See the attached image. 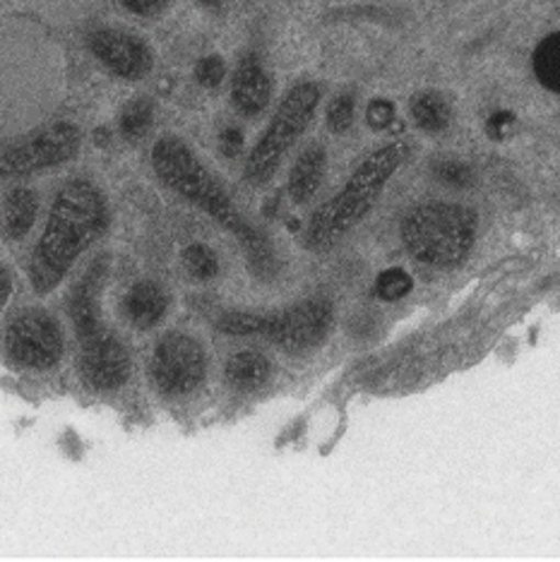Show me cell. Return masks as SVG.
<instances>
[{"mask_svg":"<svg viewBox=\"0 0 560 562\" xmlns=\"http://www.w3.org/2000/svg\"><path fill=\"white\" fill-rule=\"evenodd\" d=\"M107 200L97 186L89 181L63 186L32 255L30 277L34 291H54L66 279L75 260L107 232Z\"/></svg>","mask_w":560,"mask_h":562,"instance_id":"1","label":"cell"},{"mask_svg":"<svg viewBox=\"0 0 560 562\" xmlns=\"http://www.w3.org/2000/svg\"><path fill=\"white\" fill-rule=\"evenodd\" d=\"M152 166H155L164 186H169L173 193L208 212L214 222H220L226 232H232L240 240L258 274L272 272L275 255L270 243L240 216L232 198L224 193V188L214 181L212 173L198 161L186 143L178 137L159 139L155 151H152Z\"/></svg>","mask_w":560,"mask_h":562,"instance_id":"2","label":"cell"},{"mask_svg":"<svg viewBox=\"0 0 560 562\" xmlns=\"http://www.w3.org/2000/svg\"><path fill=\"white\" fill-rule=\"evenodd\" d=\"M404 155V143H390L378 147L371 157H366L359 169L351 173L347 186L313 214L309 234H305L309 248L325 250L333 248L339 238H345L371 212Z\"/></svg>","mask_w":560,"mask_h":562,"instance_id":"3","label":"cell"},{"mask_svg":"<svg viewBox=\"0 0 560 562\" xmlns=\"http://www.w3.org/2000/svg\"><path fill=\"white\" fill-rule=\"evenodd\" d=\"M404 248L430 267L462 262L477 240V216L452 202L418 204L402 222Z\"/></svg>","mask_w":560,"mask_h":562,"instance_id":"4","label":"cell"},{"mask_svg":"<svg viewBox=\"0 0 560 562\" xmlns=\"http://www.w3.org/2000/svg\"><path fill=\"white\" fill-rule=\"evenodd\" d=\"M329 325L333 308L321 299H309L277 313H226L216 329L232 337H265L284 351H305L327 335Z\"/></svg>","mask_w":560,"mask_h":562,"instance_id":"5","label":"cell"},{"mask_svg":"<svg viewBox=\"0 0 560 562\" xmlns=\"http://www.w3.org/2000/svg\"><path fill=\"white\" fill-rule=\"evenodd\" d=\"M321 101V89L311 82L296 85L279 104L275 119L267 125L260 143L253 147L248 164H246V178L250 183H265L270 181L279 164L284 161L287 151L294 147L301 133L313 121V113Z\"/></svg>","mask_w":560,"mask_h":562,"instance_id":"6","label":"cell"},{"mask_svg":"<svg viewBox=\"0 0 560 562\" xmlns=\"http://www.w3.org/2000/svg\"><path fill=\"white\" fill-rule=\"evenodd\" d=\"M80 149V133L70 123H56L18 143L0 147V178H15L51 169L72 159Z\"/></svg>","mask_w":560,"mask_h":562,"instance_id":"7","label":"cell"},{"mask_svg":"<svg viewBox=\"0 0 560 562\" xmlns=\"http://www.w3.org/2000/svg\"><path fill=\"white\" fill-rule=\"evenodd\" d=\"M149 373L155 385L169 397L195 392L208 373V359L200 341L186 335L164 337L152 353Z\"/></svg>","mask_w":560,"mask_h":562,"instance_id":"8","label":"cell"},{"mask_svg":"<svg viewBox=\"0 0 560 562\" xmlns=\"http://www.w3.org/2000/svg\"><path fill=\"white\" fill-rule=\"evenodd\" d=\"M5 349L12 361L22 368H54L63 356V331L44 311H24L5 331Z\"/></svg>","mask_w":560,"mask_h":562,"instance_id":"9","label":"cell"},{"mask_svg":"<svg viewBox=\"0 0 560 562\" xmlns=\"http://www.w3.org/2000/svg\"><path fill=\"white\" fill-rule=\"evenodd\" d=\"M82 375L94 390H119L131 375V356L107 327L80 337Z\"/></svg>","mask_w":560,"mask_h":562,"instance_id":"10","label":"cell"},{"mask_svg":"<svg viewBox=\"0 0 560 562\" xmlns=\"http://www.w3.org/2000/svg\"><path fill=\"white\" fill-rule=\"evenodd\" d=\"M92 54L104 63V66L121 75L125 80H139L145 78L152 68V54L149 48L135 40L131 34H123L116 30H99L89 40Z\"/></svg>","mask_w":560,"mask_h":562,"instance_id":"11","label":"cell"},{"mask_svg":"<svg viewBox=\"0 0 560 562\" xmlns=\"http://www.w3.org/2000/svg\"><path fill=\"white\" fill-rule=\"evenodd\" d=\"M232 89H234L232 97H234L236 109L244 113V116H258V113L267 106V101H270L272 85L260 63L256 58H246L240 60V66L234 75Z\"/></svg>","mask_w":560,"mask_h":562,"instance_id":"12","label":"cell"},{"mask_svg":"<svg viewBox=\"0 0 560 562\" xmlns=\"http://www.w3.org/2000/svg\"><path fill=\"white\" fill-rule=\"evenodd\" d=\"M169 299L167 293L155 281H137V284L125 296V315H128L131 325L139 329L155 327L164 313H167Z\"/></svg>","mask_w":560,"mask_h":562,"instance_id":"13","label":"cell"},{"mask_svg":"<svg viewBox=\"0 0 560 562\" xmlns=\"http://www.w3.org/2000/svg\"><path fill=\"white\" fill-rule=\"evenodd\" d=\"M327 166V155L323 147H309L296 159L294 169L289 173V195L294 202H309L315 190L321 188Z\"/></svg>","mask_w":560,"mask_h":562,"instance_id":"14","label":"cell"},{"mask_svg":"<svg viewBox=\"0 0 560 562\" xmlns=\"http://www.w3.org/2000/svg\"><path fill=\"white\" fill-rule=\"evenodd\" d=\"M270 378V361L260 351H238L226 363L228 385L240 392L262 387Z\"/></svg>","mask_w":560,"mask_h":562,"instance_id":"15","label":"cell"},{"mask_svg":"<svg viewBox=\"0 0 560 562\" xmlns=\"http://www.w3.org/2000/svg\"><path fill=\"white\" fill-rule=\"evenodd\" d=\"M36 195L27 188H15L10 190L3 202V214H5V232L10 238H22L30 232L36 220Z\"/></svg>","mask_w":560,"mask_h":562,"instance_id":"16","label":"cell"},{"mask_svg":"<svg viewBox=\"0 0 560 562\" xmlns=\"http://www.w3.org/2000/svg\"><path fill=\"white\" fill-rule=\"evenodd\" d=\"M412 119L426 133H440L450 125L452 111L448 99L438 92H418L412 99Z\"/></svg>","mask_w":560,"mask_h":562,"instance_id":"17","label":"cell"},{"mask_svg":"<svg viewBox=\"0 0 560 562\" xmlns=\"http://www.w3.org/2000/svg\"><path fill=\"white\" fill-rule=\"evenodd\" d=\"M534 68H537L539 80L553 89V92H560V34H553L546 40L539 50L537 58H534Z\"/></svg>","mask_w":560,"mask_h":562,"instance_id":"18","label":"cell"},{"mask_svg":"<svg viewBox=\"0 0 560 562\" xmlns=\"http://www.w3.org/2000/svg\"><path fill=\"white\" fill-rule=\"evenodd\" d=\"M152 111H155L152 109V101H147V99L133 101V104L125 109L121 116V133L128 139L145 137L152 127V119H155V113Z\"/></svg>","mask_w":560,"mask_h":562,"instance_id":"19","label":"cell"},{"mask_svg":"<svg viewBox=\"0 0 560 562\" xmlns=\"http://www.w3.org/2000/svg\"><path fill=\"white\" fill-rule=\"evenodd\" d=\"M412 286H414L412 277L406 274L404 270H400V267H392V270L380 272V277L376 281V293L383 301L392 303V301L404 299L406 293L412 291Z\"/></svg>","mask_w":560,"mask_h":562,"instance_id":"20","label":"cell"},{"mask_svg":"<svg viewBox=\"0 0 560 562\" xmlns=\"http://www.w3.org/2000/svg\"><path fill=\"white\" fill-rule=\"evenodd\" d=\"M183 265L190 274L202 281L212 279L216 270H220V265H216V255L208 246H202V243H195V246L186 248Z\"/></svg>","mask_w":560,"mask_h":562,"instance_id":"21","label":"cell"},{"mask_svg":"<svg viewBox=\"0 0 560 562\" xmlns=\"http://www.w3.org/2000/svg\"><path fill=\"white\" fill-rule=\"evenodd\" d=\"M354 123V99L349 94H337L327 109L329 131L341 135L347 133Z\"/></svg>","mask_w":560,"mask_h":562,"instance_id":"22","label":"cell"},{"mask_svg":"<svg viewBox=\"0 0 560 562\" xmlns=\"http://www.w3.org/2000/svg\"><path fill=\"white\" fill-rule=\"evenodd\" d=\"M224 72H226V66L220 56L200 58L195 66V78L202 87H216L224 80Z\"/></svg>","mask_w":560,"mask_h":562,"instance_id":"23","label":"cell"},{"mask_svg":"<svg viewBox=\"0 0 560 562\" xmlns=\"http://www.w3.org/2000/svg\"><path fill=\"white\" fill-rule=\"evenodd\" d=\"M392 119H394V104L388 99L371 101V106L366 111V121L373 131H385V127H390Z\"/></svg>","mask_w":560,"mask_h":562,"instance_id":"24","label":"cell"},{"mask_svg":"<svg viewBox=\"0 0 560 562\" xmlns=\"http://www.w3.org/2000/svg\"><path fill=\"white\" fill-rule=\"evenodd\" d=\"M121 3L131 12H135V15L152 18V15H159V12L167 8L169 0H121Z\"/></svg>","mask_w":560,"mask_h":562,"instance_id":"25","label":"cell"},{"mask_svg":"<svg viewBox=\"0 0 560 562\" xmlns=\"http://www.w3.org/2000/svg\"><path fill=\"white\" fill-rule=\"evenodd\" d=\"M220 145L226 157H236L244 149V135H240L238 127H226L220 137Z\"/></svg>","mask_w":560,"mask_h":562,"instance_id":"26","label":"cell"},{"mask_svg":"<svg viewBox=\"0 0 560 562\" xmlns=\"http://www.w3.org/2000/svg\"><path fill=\"white\" fill-rule=\"evenodd\" d=\"M10 293H12V279L3 270V267H0V305H3L10 299Z\"/></svg>","mask_w":560,"mask_h":562,"instance_id":"27","label":"cell"},{"mask_svg":"<svg viewBox=\"0 0 560 562\" xmlns=\"http://www.w3.org/2000/svg\"><path fill=\"white\" fill-rule=\"evenodd\" d=\"M507 121H513L511 116H507V113H505V116H503V113H499V116H495L493 121H491V133L495 135V133H503V131H507Z\"/></svg>","mask_w":560,"mask_h":562,"instance_id":"28","label":"cell"},{"mask_svg":"<svg viewBox=\"0 0 560 562\" xmlns=\"http://www.w3.org/2000/svg\"><path fill=\"white\" fill-rule=\"evenodd\" d=\"M205 5H220V0H202Z\"/></svg>","mask_w":560,"mask_h":562,"instance_id":"29","label":"cell"}]
</instances>
